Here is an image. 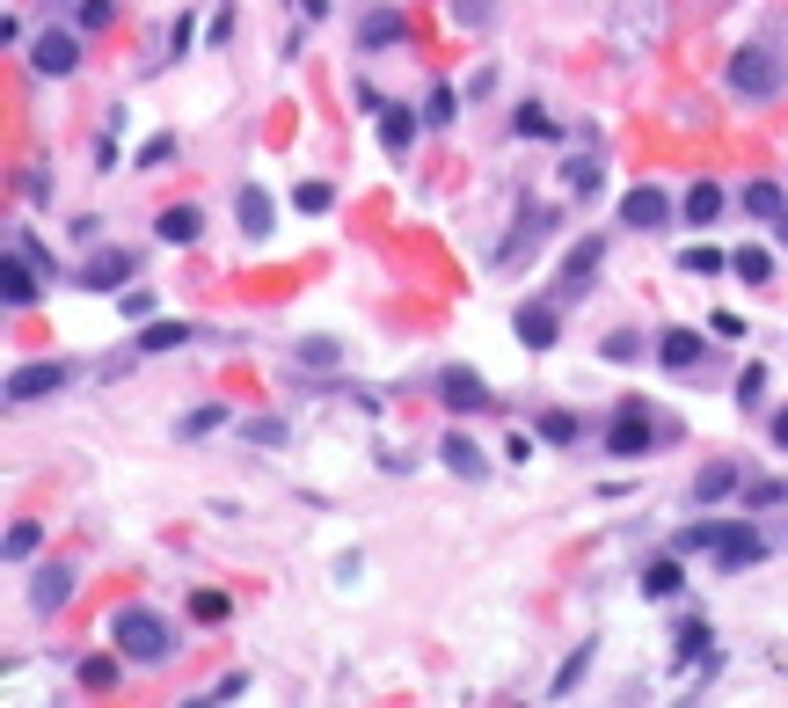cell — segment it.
Listing matches in <instances>:
<instances>
[{"instance_id": "6da1fadb", "label": "cell", "mask_w": 788, "mask_h": 708, "mask_svg": "<svg viewBox=\"0 0 788 708\" xmlns=\"http://www.w3.org/2000/svg\"><path fill=\"white\" fill-rule=\"evenodd\" d=\"M110 643H118L132 664H169L175 628H169L153 607H118V613H110Z\"/></svg>"}, {"instance_id": "7a4b0ae2", "label": "cell", "mask_w": 788, "mask_h": 708, "mask_svg": "<svg viewBox=\"0 0 788 708\" xmlns=\"http://www.w3.org/2000/svg\"><path fill=\"white\" fill-rule=\"evenodd\" d=\"M781 81H788V66L766 45H744L738 59H730V88H738L744 102H774L781 96Z\"/></svg>"}, {"instance_id": "3957f363", "label": "cell", "mask_w": 788, "mask_h": 708, "mask_svg": "<svg viewBox=\"0 0 788 708\" xmlns=\"http://www.w3.org/2000/svg\"><path fill=\"white\" fill-rule=\"evenodd\" d=\"M37 264H45V256H29L23 242H8V264H0V300H8L15 315L45 300V278H37Z\"/></svg>"}, {"instance_id": "277c9868", "label": "cell", "mask_w": 788, "mask_h": 708, "mask_svg": "<svg viewBox=\"0 0 788 708\" xmlns=\"http://www.w3.org/2000/svg\"><path fill=\"white\" fill-rule=\"evenodd\" d=\"M66 380H74V373L59 366V358H45V366H15L8 380H0V402H8V410H29L37 394H59Z\"/></svg>"}, {"instance_id": "5b68a950", "label": "cell", "mask_w": 788, "mask_h": 708, "mask_svg": "<svg viewBox=\"0 0 788 708\" xmlns=\"http://www.w3.org/2000/svg\"><path fill=\"white\" fill-rule=\"evenodd\" d=\"M547 227H555V212H547V205H518V220H512V242L496 248V264L512 270V264H526V256H533V248L547 242Z\"/></svg>"}, {"instance_id": "8992f818", "label": "cell", "mask_w": 788, "mask_h": 708, "mask_svg": "<svg viewBox=\"0 0 788 708\" xmlns=\"http://www.w3.org/2000/svg\"><path fill=\"white\" fill-rule=\"evenodd\" d=\"M650 445H657V431H650L642 402L614 410V424H606V453H614V461H636V453H650Z\"/></svg>"}, {"instance_id": "52a82bcc", "label": "cell", "mask_w": 788, "mask_h": 708, "mask_svg": "<svg viewBox=\"0 0 788 708\" xmlns=\"http://www.w3.org/2000/svg\"><path fill=\"white\" fill-rule=\"evenodd\" d=\"M512 329H518L526 351H555V337H563V300H526Z\"/></svg>"}, {"instance_id": "ba28073f", "label": "cell", "mask_w": 788, "mask_h": 708, "mask_svg": "<svg viewBox=\"0 0 788 708\" xmlns=\"http://www.w3.org/2000/svg\"><path fill=\"white\" fill-rule=\"evenodd\" d=\"M29 66H37L45 81H66L81 66V37H74V29H45V37L29 45Z\"/></svg>"}, {"instance_id": "9c48e42d", "label": "cell", "mask_w": 788, "mask_h": 708, "mask_svg": "<svg viewBox=\"0 0 788 708\" xmlns=\"http://www.w3.org/2000/svg\"><path fill=\"white\" fill-rule=\"evenodd\" d=\"M657 366L679 373V380H687V373H709V337H693V329H665V337H657Z\"/></svg>"}, {"instance_id": "30bf717a", "label": "cell", "mask_w": 788, "mask_h": 708, "mask_svg": "<svg viewBox=\"0 0 788 708\" xmlns=\"http://www.w3.org/2000/svg\"><path fill=\"white\" fill-rule=\"evenodd\" d=\"M439 402H445L453 416H475V410H490V388H482L468 366H445V373H439Z\"/></svg>"}, {"instance_id": "8fae6325", "label": "cell", "mask_w": 788, "mask_h": 708, "mask_svg": "<svg viewBox=\"0 0 788 708\" xmlns=\"http://www.w3.org/2000/svg\"><path fill=\"white\" fill-rule=\"evenodd\" d=\"M132 270H139L132 264V248H96V256L81 264V285H88V293H118Z\"/></svg>"}, {"instance_id": "7c38bea8", "label": "cell", "mask_w": 788, "mask_h": 708, "mask_svg": "<svg viewBox=\"0 0 788 708\" xmlns=\"http://www.w3.org/2000/svg\"><path fill=\"white\" fill-rule=\"evenodd\" d=\"M234 220H242V234H248V242H263V234L278 227L271 191H263V183H242V191H234Z\"/></svg>"}, {"instance_id": "4fadbf2b", "label": "cell", "mask_w": 788, "mask_h": 708, "mask_svg": "<svg viewBox=\"0 0 788 708\" xmlns=\"http://www.w3.org/2000/svg\"><path fill=\"white\" fill-rule=\"evenodd\" d=\"M760 556H766L760 526H723V540H715V570H752Z\"/></svg>"}, {"instance_id": "5bb4252c", "label": "cell", "mask_w": 788, "mask_h": 708, "mask_svg": "<svg viewBox=\"0 0 788 708\" xmlns=\"http://www.w3.org/2000/svg\"><path fill=\"white\" fill-rule=\"evenodd\" d=\"M599 256H606V242H599V234H591L584 248H569V264H563V278H555V293L547 300H577L591 285V270H599Z\"/></svg>"}, {"instance_id": "9a60e30c", "label": "cell", "mask_w": 788, "mask_h": 708, "mask_svg": "<svg viewBox=\"0 0 788 708\" xmlns=\"http://www.w3.org/2000/svg\"><path fill=\"white\" fill-rule=\"evenodd\" d=\"M66 599H74V570H66V562H45V570L29 577V607H37V613H59Z\"/></svg>"}, {"instance_id": "2e32d148", "label": "cell", "mask_w": 788, "mask_h": 708, "mask_svg": "<svg viewBox=\"0 0 788 708\" xmlns=\"http://www.w3.org/2000/svg\"><path fill=\"white\" fill-rule=\"evenodd\" d=\"M672 220V197L657 191V183H642V191L620 197V227H665Z\"/></svg>"}, {"instance_id": "e0dca14e", "label": "cell", "mask_w": 788, "mask_h": 708, "mask_svg": "<svg viewBox=\"0 0 788 708\" xmlns=\"http://www.w3.org/2000/svg\"><path fill=\"white\" fill-rule=\"evenodd\" d=\"M439 461L453 467V475H468V483H475V475H490V461H482V445H475L468 431H445V439H439Z\"/></svg>"}, {"instance_id": "ac0fdd59", "label": "cell", "mask_w": 788, "mask_h": 708, "mask_svg": "<svg viewBox=\"0 0 788 708\" xmlns=\"http://www.w3.org/2000/svg\"><path fill=\"white\" fill-rule=\"evenodd\" d=\"M197 227H205V212H197V205H169V212L153 220V234H161L169 248H190V242H197Z\"/></svg>"}, {"instance_id": "d6986e66", "label": "cell", "mask_w": 788, "mask_h": 708, "mask_svg": "<svg viewBox=\"0 0 788 708\" xmlns=\"http://www.w3.org/2000/svg\"><path fill=\"white\" fill-rule=\"evenodd\" d=\"M679 585H687V577H679V548L657 556V562H642V599H679Z\"/></svg>"}, {"instance_id": "ffe728a7", "label": "cell", "mask_w": 788, "mask_h": 708, "mask_svg": "<svg viewBox=\"0 0 788 708\" xmlns=\"http://www.w3.org/2000/svg\"><path fill=\"white\" fill-rule=\"evenodd\" d=\"M197 329L190 321H147V329H139V343H132V351H147V358H161V351H183V343H190Z\"/></svg>"}, {"instance_id": "44dd1931", "label": "cell", "mask_w": 788, "mask_h": 708, "mask_svg": "<svg viewBox=\"0 0 788 708\" xmlns=\"http://www.w3.org/2000/svg\"><path fill=\"white\" fill-rule=\"evenodd\" d=\"M394 37H409V23H402V8H372L366 23H358V45H366V51L394 45Z\"/></svg>"}, {"instance_id": "7402d4cb", "label": "cell", "mask_w": 788, "mask_h": 708, "mask_svg": "<svg viewBox=\"0 0 788 708\" xmlns=\"http://www.w3.org/2000/svg\"><path fill=\"white\" fill-rule=\"evenodd\" d=\"M599 183H606L599 154H577V161H563V191H569V197H599Z\"/></svg>"}, {"instance_id": "603a6c76", "label": "cell", "mask_w": 788, "mask_h": 708, "mask_svg": "<svg viewBox=\"0 0 788 708\" xmlns=\"http://www.w3.org/2000/svg\"><path fill=\"white\" fill-rule=\"evenodd\" d=\"M409 139H417V118H409V110H394V102H380V147L409 154Z\"/></svg>"}, {"instance_id": "cb8c5ba5", "label": "cell", "mask_w": 788, "mask_h": 708, "mask_svg": "<svg viewBox=\"0 0 788 708\" xmlns=\"http://www.w3.org/2000/svg\"><path fill=\"white\" fill-rule=\"evenodd\" d=\"M591 658H599V650H591V643H577V650H569V658L555 664V680H547V701H563L569 686H577V680L591 672Z\"/></svg>"}, {"instance_id": "d4e9b609", "label": "cell", "mask_w": 788, "mask_h": 708, "mask_svg": "<svg viewBox=\"0 0 788 708\" xmlns=\"http://www.w3.org/2000/svg\"><path fill=\"white\" fill-rule=\"evenodd\" d=\"M679 212H687L693 227H709L715 212H723V183H709V175H701V183H693V191H687V205H679Z\"/></svg>"}, {"instance_id": "484cf974", "label": "cell", "mask_w": 788, "mask_h": 708, "mask_svg": "<svg viewBox=\"0 0 788 708\" xmlns=\"http://www.w3.org/2000/svg\"><path fill=\"white\" fill-rule=\"evenodd\" d=\"M744 212H752V220H781V212H788L781 183H766V175H760V183H744Z\"/></svg>"}, {"instance_id": "4316f807", "label": "cell", "mask_w": 788, "mask_h": 708, "mask_svg": "<svg viewBox=\"0 0 788 708\" xmlns=\"http://www.w3.org/2000/svg\"><path fill=\"white\" fill-rule=\"evenodd\" d=\"M118 672H124V650H118V658H81V686H88V694H110Z\"/></svg>"}, {"instance_id": "83f0119b", "label": "cell", "mask_w": 788, "mask_h": 708, "mask_svg": "<svg viewBox=\"0 0 788 708\" xmlns=\"http://www.w3.org/2000/svg\"><path fill=\"white\" fill-rule=\"evenodd\" d=\"M738 467H709V475H701V483H693V497H701V504H723V497H738Z\"/></svg>"}, {"instance_id": "f1b7e54d", "label": "cell", "mask_w": 788, "mask_h": 708, "mask_svg": "<svg viewBox=\"0 0 788 708\" xmlns=\"http://www.w3.org/2000/svg\"><path fill=\"white\" fill-rule=\"evenodd\" d=\"M37 540H45V526H37V518H23V526H8L0 556H8V562H29V556H37Z\"/></svg>"}, {"instance_id": "f546056e", "label": "cell", "mask_w": 788, "mask_h": 708, "mask_svg": "<svg viewBox=\"0 0 788 708\" xmlns=\"http://www.w3.org/2000/svg\"><path fill=\"white\" fill-rule=\"evenodd\" d=\"M512 132H518V139H563V124L547 118V110H533V102H526V110L512 118Z\"/></svg>"}, {"instance_id": "4dcf8cb0", "label": "cell", "mask_w": 788, "mask_h": 708, "mask_svg": "<svg viewBox=\"0 0 788 708\" xmlns=\"http://www.w3.org/2000/svg\"><path fill=\"white\" fill-rule=\"evenodd\" d=\"M730 270H738L744 285H766V278H774V256H766V248H738V256H730Z\"/></svg>"}, {"instance_id": "1f68e13d", "label": "cell", "mask_w": 788, "mask_h": 708, "mask_svg": "<svg viewBox=\"0 0 788 708\" xmlns=\"http://www.w3.org/2000/svg\"><path fill=\"white\" fill-rule=\"evenodd\" d=\"M293 205L307 212V220H321V212L336 205V183H299V191H293Z\"/></svg>"}, {"instance_id": "d6a6232c", "label": "cell", "mask_w": 788, "mask_h": 708, "mask_svg": "<svg viewBox=\"0 0 788 708\" xmlns=\"http://www.w3.org/2000/svg\"><path fill=\"white\" fill-rule=\"evenodd\" d=\"M679 270H687V278H715V270H723V248H679Z\"/></svg>"}, {"instance_id": "836d02e7", "label": "cell", "mask_w": 788, "mask_h": 708, "mask_svg": "<svg viewBox=\"0 0 788 708\" xmlns=\"http://www.w3.org/2000/svg\"><path fill=\"white\" fill-rule=\"evenodd\" d=\"M242 694H248V672H226V680L212 686V694H197L190 708H226V701H242Z\"/></svg>"}, {"instance_id": "e575fe53", "label": "cell", "mask_w": 788, "mask_h": 708, "mask_svg": "<svg viewBox=\"0 0 788 708\" xmlns=\"http://www.w3.org/2000/svg\"><path fill=\"white\" fill-rule=\"evenodd\" d=\"M336 358H344V351H336L329 337H307V343H299V366H307V373H329Z\"/></svg>"}, {"instance_id": "d590c367", "label": "cell", "mask_w": 788, "mask_h": 708, "mask_svg": "<svg viewBox=\"0 0 788 708\" xmlns=\"http://www.w3.org/2000/svg\"><path fill=\"white\" fill-rule=\"evenodd\" d=\"M453 23H460V29H490L496 23V0H453Z\"/></svg>"}, {"instance_id": "8d00e7d4", "label": "cell", "mask_w": 788, "mask_h": 708, "mask_svg": "<svg viewBox=\"0 0 788 708\" xmlns=\"http://www.w3.org/2000/svg\"><path fill=\"white\" fill-rule=\"evenodd\" d=\"M709 643H715V635H709V621H679V658H709Z\"/></svg>"}, {"instance_id": "74e56055", "label": "cell", "mask_w": 788, "mask_h": 708, "mask_svg": "<svg viewBox=\"0 0 788 708\" xmlns=\"http://www.w3.org/2000/svg\"><path fill=\"white\" fill-rule=\"evenodd\" d=\"M220 424H226V410H220V402H205V410L183 416V439H205V431H220Z\"/></svg>"}, {"instance_id": "f35d334b", "label": "cell", "mask_w": 788, "mask_h": 708, "mask_svg": "<svg viewBox=\"0 0 788 708\" xmlns=\"http://www.w3.org/2000/svg\"><path fill=\"white\" fill-rule=\"evenodd\" d=\"M744 504H752V512H774V504H788V483H744Z\"/></svg>"}, {"instance_id": "ab89813d", "label": "cell", "mask_w": 788, "mask_h": 708, "mask_svg": "<svg viewBox=\"0 0 788 708\" xmlns=\"http://www.w3.org/2000/svg\"><path fill=\"white\" fill-rule=\"evenodd\" d=\"M190 613H197V621H226L234 599H226V591H190Z\"/></svg>"}, {"instance_id": "60d3db41", "label": "cell", "mask_w": 788, "mask_h": 708, "mask_svg": "<svg viewBox=\"0 0 788 708\" xmlns=\"http://www.w3.org/2000/svg\"><path fill=\"white\" fill-rule=\"evenodd\" d=\"M715 540H723V526H687V534H679V556H715Z\"/></svg>"}, {"instance_id": "b9f144b4", "label": "cell", "mask_w": 788, "mask_h": 708, "mask_svg": "<svg viewBox=\"0 0 788 708\" xmlns=\"http://www.w3.org/2000/svg\"><path fill=\"white\" fill-rule=\"evenodd\" d=\"M738 402H744V410H760V402H766V366H744L738 373Z\"/></svg>"}, {"instance_id": "7bdbcfd3", "label": "cell", "mask_w": 788, "mask_h": 708, "mask_svg": "<svg viewBox=\"0 0 788 708\" xmlns=\"http://www.w3.org/2000/svg\"><path fill=\"white\" fill-rule=\"evenodd\" d=\"M453 110H460L453 88H431V96H423V124H453Z\"/></svg>"}, {"instance_id": "ee69618b", "label": "cell", "mask_w": 788, "mask_h": 708, "mask_svg": "<svg viewBox=\"0 0 788 708\" xmlns=\"http://www.w3.org/2000/svg\"><path fill=\"white\" fill-rule=\"evenodd\" d=\"M606 358H614V366H636V358H642V337L614 329V337H606Z\"/></svg>"}, {"instance_id": "f6af8a7d", "label": "cell", "mask_w": 788, "mask_h": 708, "mask_svg": "<svg viewBox=\"0 0 788 708\" xmlns=\"http://www.w3.org/2000/svg\"><path fill=\"white\" fill-rule=\"evenodd\" d=\"M242 439L248 445H278L285 439V424H278V416H256V424H242Z\"/></svg>"}, {"instance_id": "bcb514c9", "label": "cell", "mask_w": 788, "mask_h": 708, "mask_svg": "<svg viewBox=\"0 0 788 708\" xmlns=\"http://www.w3.org/2000/svg\"><path fill=\"white\" fill-rule=\"evenodd\" d=\"M541 439L569 445V439H577V416H563V410H555V416H541Z\"/></svg>"}, {"instance_id": "7dc6e473", "label": "cell", "mask_w": 788, "mask_h": 708, "mask_svg": "<svg viewBox=\"0 0 788 708\" xmlns=\"http://www.w3.org/2000/svg\"><path fill=\"white\" fill-rule=\"evenodd\" d=\"M169 154H175V132H161V139H147V147H139V169H161Z\"/></svg>"}, {"instance_id": "c3c4849f", "label": "cell", "mask_w": 788, "mask_h": 708, "mask_svg": "<svg viewBox=\"0 0 788 708\" xmlns=\"http://www.w3.org/2000/svg\"><path fill=\"white\" fill-rule=\"evenodd\" d=\"M110 15H118V0H81V29H102Z\"/></svg>"}, {"instance_id": "681fc988", "label": "cell", "mask_w": 788, "mask_h": 708, "mask_svg": "<svg viewBox=\"0 0 788 708\" xmlns=\"http://www.w3.org/2000/svg\"><path fill=\"white\" fill-rule=\"evenodd\" d=\"M118 307H124L132 321H147V315H153V293H118Z\"/></svg>"}, {"instance_id": "f907efd6", "label": "cell", "mask_w": 788, "mask_h": 708, "mask_svg": "<svg viewBox=\"0 0 788 708\" xmlns=\"http://www.w3.org/2000/svg\"><path fill=\"white\" fill-rule=\"evenodd\" d=\"M23 197H29V205H45V197H51V183H45V169H29V175H23Z\"/></svg>"}, {"instance_id": "816d5d0a", "label": "cell", "mask_w": 788, "mask_h": 708, "mask_svg": "<svg viewBox=\"0 0 788 708\" xmlns=\"http://www.w3.org/2000/svg\"><path fill=\"white\" fill-rule=\"evenodd\" d=\"M766 431H774V445H781V453H788V410L774 416V424H766Z\"/></svg>"}, {"instance_id": "f5cc1de1", "label": "cell", "mask_w": 788, "mask_h": 708, "mask_svg": "<svg viewBox=\"0 0 788 708\" xmlns=\"http://www.w3.org/2000/svg\"><path fill=\"white\" fill-rule=\"evenodd\" d=\"M774 227H781V242H788V212H781V220H774Z\"/></svg>"}, {"instance_id": "db71d44e", "label": "cell", "mask_w": 788, "mask_h": 708, "mask_svg": "<svg viewBox=\"0 0 788 708\" xmlns=\"http://www.w3.org/2000/svg\"><path fill=\"white\" fill-rule=\"evenodd\" d=\"M51 8H59V0H51Z\"/></svg>"}]
</instances>
